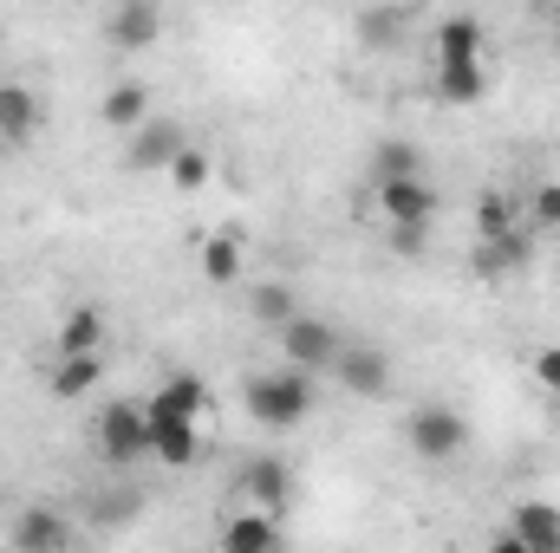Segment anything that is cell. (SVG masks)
I'll use <instances>...</instances> for the list:
<instances>
[{"instance_id":"e0dca14e","label":"cell","mask_w":560,"mask_h":553,"mask_svg":"<svg viewBox=\"0 0 560 553\" xmlns=\"http://www.w3.org/2000/svg\"><path fill=\"white\" fill-rule=\"evenodd\" d=\"M98 118H105V131H118V138H131L143 118H150V98H143L138 79H125V85H112L105 98H98Z\"/></svg>"},{"instance_id":"5b68a950","label":"cell","mask_w":560,"mask_h":553,"mask_svg":"<svg viewBox=\"0 0 560 553\" xmlns=\"http://www.w3.org/2000/svg\"><path fill=\"white\" fill-rule=\"evenodd\" d=\"M98 456L118 462V469H125V462H143V456H150V411H143V404H125V398L105 404V411H98Z\"/></svg>"},{"instance_id":"4fadbf2b","label":"cell","mask_w":560,"mask_h":553,"mask_svg":"<svg viewBox=\"0 0 560 553\" xmlns=\"http://www.w3.org/2000/svg\"><path fill=\"white\" fill-rule=\"evenodd\" d=\"M222 548L229 553H268V548H280V515H268V508H242V515H229L222 521Z\"/></svg>"},{"instance_id":"4316f807","label":"cell","mask_w":560,"mask_h":553,"mask_svg":"<svg viewBox=\"0 0 560 553\" xmlns=\"http://www.w3.org/2000/svg\"><path fill=\"white\" fill-rule=\"evenodd\" d=\"M528 215H535L541 228H560V183H541V189L528 196Z\"/></svg>"},{"instance_id":"d4e9b609","label":"cell","mask_w":560,"mask_h":553,"mask_svg":"<svg viewBox=\"0 0 560 553\" xmlns=\"http://www.w3.org/2000/svg\"><path fill=\"white\" fill-rule=\"evenodd\" d=\"M156 398H170V404H183V411L209 416V385H202L196 372H176V378H163V385H156Z\"/></svg>"},{"instance_id":"9a60e30c","label":"cell","mask_w":560,"mask_h":553,"mask_svg":"<svg viewBox=\"0 0 560 553\" xmlns=\"http://www.w3.org/2000/svg\"><path fill=\"white\" fill-rule=\"evenodd\" d=\"M13 548H20V553H59V548H72V521H59L52 508H26V515L13 521Z\"/></svg>"},{"instance_id":"9c48e42d","label":"cell","mask_w":560,"mask_h":553,"mask_svg":"<svg viewBox=\"0 0 560 553\" xmlns=\"http://www.w3.org/2000/svg\"><path fill=\"white\" fill-rule=\"evenodd\" d=\"M489 85H495V79H489V52H476V59H436V85H430V92H436L443 105H482Z\"/></svg>"},{"instance_id":"7402d4cb","label":"cell","mask_w":560,"mask_h":553,"mask_svg":"<svg viewBox=\"0 0 560 553\" xmlns=\"http://www.w3.org/2000/svg\"><path fill=\"white\" fill-rule=\"evenodd\" d=\"M372 176L385 183V176H423V156H418V143H405V138H385L378 150H372Z\"/></svg>"},{"instance_id":"52a82bcc","label":"cell","mask_w":560,"mask_h":553,"mask_svg":"<svg viewBox=\"0 0 560 553\" xmlns=\"http://www.w3.org/2000/svg\"><path fill=\"white\" fill-rule=\"evenodd\" d=\"M436 209H443V196H436L423 176H385V183H378V215H385V228H430Z\"/></svg>"},{"instance_id":"7c38bea8","label":"cell","mask_w":560,"mask_h":553,"mask_svg":"<svg viewBox=\"0 0 560 553\" xmlns=\"http://www.w3.org/2000/svg\"><path fill=\"white\" fill-rule=\"evenodd\" d=\"M509 534L522 553H560V508L555 502H515Z\"/></svg>"},{"instance_id":"7a4b0ae2","label":"cell","mask_w":560,"mask_h":553,"mask_svg":"<svg viewBox=\"0 0 560 553\" xmlns=\"http://www.w3.org/2000/svg\"><path fill=\"white\" fill-rule=\"evenodd\" d=\"M143 411H150V456L156 462H170V469L202 462V416L170 404V398H150Z\"/></svg>"},{"instance_id":"3957f363","label":"cell","mask_w":560,"mask_h":553,"mask_svg":"<svg viewBox=\"0 0 560 553\" xmlns=\"http://www.w3.org/2000/svg\"><path fill=\"white\" fill-rule=\"evenodd\" d=\"M405 443H411L418 462H456L469 449V423L450 404H418V411L405 416Z\"/></svg>"},{"instance_id":"f1b7e54d","label":"cell","mask_w":560,"mask_h":553,"mask_svg":"<svg viewBox=\"0 0 560 553\" xmlns=\"http://www.w3.org/2000/svg\"><path fill=\"white\" fill-rule=\"evenodd\" d=\"M392 248H398V255H418V248H423V228H392Z\"/></svg>"},{"instance_id":"ba28073f","label":"cell","mask_w":560,"mask_h":553,"mask_svg":"<svg viewBox=\"0 0 560 553\" xmlns=\"http://www.w3.org/2000/svg\"><path fill=\"white\" fill-rule=\"evenodd\" d=\"M189 143V131L176 125V118H143L138 131H131V150H125V163L138 169V176H156V169H170L176 163V150Z\"/></svg>"},{"instance_id":"ffe728a7","label":"cell","mask_w":560,"mask_h":553,"mask_svg":"<svg viewBox=\"0 0 560 553\" xmlns=\"http://www.w3.org/2000/svg\"><path fill=\"white\" fill-rule=\"evenodd\" d=\"M59 358H72V352H98L105 345V313L98 306H72L66 319H59Z\"/></svg>"},{"instance_id":"2e32d148","label":"cell","mask_w":560,"mask_h":553,"mask_svg":"<svg viewBox=\"0 0 560 553\" xmlns=\"http://www.w3.org/2000/svg\"><path fill=\"white\" fill-rule=\"evenodd\" d=\"M522 261H528V235H522V228H509V235H482V242H476V255H469V268H476V274H489V280L515 274Z\"/></svg>"},{"instance_id":"8992f818","label":"cell","mask_w":560,"mask_h":553,"mask_svg":"<svg viewBox=\"0 0 560 553\" xmlns=\"http://www.w3.org/2000/svg\"><path fill=\"white\" fill-rule=\"evenodd\" d=\"M332 385H339L346 398H365V404L385 398V391H392V358H385V345H352V339H346V345L332 352Z\"/></svg>"},{"instance_id":"ac0fdd59","label":"cell","mask_w":560,"mask_h":553,"mask_svg":"<svg viewBox=\"0 0 560 553\" xmlns=\"http://www.w3.org/2000/svg\"><path fill=\"white\" fill-rule=\"evenodd\" d=\"M105 385V358L98 352H72V358H59V372H52V398H92Z\"/></svg>"},{"instance_id":"44dd1931","label":"cell","mask_w":560,"mask_h":553,"mask_svg":"<svg viewBox=\"0 0 560 553\" xmlns=\"http://www.w3.org/2000/svg\"><path fill=\"white\" fill-rule=\"evenodd\" d=\"M476 52H482V20L469 13H450L430 39V59H476Z\"/></svg>"},{"instance_id":"30bf717a","label":"cell","mask_w":560,"mask_h":553,"mask_svg":"<svg viewBox=\"0 0 560 553\" xmlns=\"http://www.w3.org/2000/svg\"><path fill=\"white\" fill-rule=\"evenodd\" d=\"M156 33H163V7H156V0H118L112 20H105V39H112L118 52L156 46Z\"/></svg>"},{"instance_id":"cb8c5ba5","label":"cell","mask_w":560,"mask_h":553,"mask_svg":"<svg viewBox=\"0 0 560 553\" xmlns=\"http://www.w3.org/2000/svg\"><path fill=\"white\" fill-rule=\"evenodd\" d=\"M163 176H170L183 196H196V189H209V156H202L196 143H183V150H176V163H170Z\"/></svg>"},{"instance_id":"8fae6325","label":"cell","mask_w":560,"mask_h":553,"mask_svg":"<svg viewBox=\"0 0 560 553\" xmlns=\"http://www.w3.org/2000/svg\"><path fill=\"white\" fill-rule=\"evenodd\" d=\"M242 502H255V508H268V515H287V502H293V469H287L280 456H255V462L242 469Z\"/></svg>"},{"instance_id":"83f0119b","label":"cell","mask_w":560,"mask_h":553,"mask_svg":"<svg viewBox=\"0 0 560 553\" xmlns=\"http://www.w3.org/2000/svg\"><path fill=\"white\" fill-rule=\"evenodd\" d=\"M535 385H541L548 398H560V345H541V352H535Z\"/></svg>"},{"instance_id":"6da1fadb","label":"cell","mask_w":560,"mask_h":553,"mask_svg":"<svg viewBox=\"0 0 560 553\" xmlns=\"http://www.w3.org/2000/svg\"><path fill=\"white\" fill-rule=\"evenodd\" d=\"M242 411L255 416L261 430H300L313 416V372H300L287 358H280L275 372H255L242 385Z\"/></svg>"},{"instance_id":"603a6c76","label":"cell","mask_w":560,"mask_h":553,"mask_svg":"<svg viewBox=\"0 0 560 553\" xmlns=\"http://www.w3.org/2000/svg\"><path fill=\"white\" fill-rule=\"evenodd\" d=\"M248 306H255V319H261V326H287V319L300 313L293 286H280V280H261V286L248 293Z\"/></svg>"},{"instance_id":"277c9868","label":"cell","mask_w":560,"mask_h":553,"mask_svg":"<svg viewBox=\"0 0 560 553\" xmlns=\"http://www.w3.org/2000/svg\"><path fill=\"white\" fill-rule=\"evenodd\" d=\"M275 332H280V358H287V365H300V372H313V378H319V372H332V352L346 345V339H339V326H332V319H313V313H293V319L275 326Z\"/></svg>"},{"instance_id":"484cf974","label":"cell","mask_w":560,"mask_h":553,"mask_svg":"<svg viewBox=\"0 0 560 553\" xmlns=\"http://www.w3.org/2000/svg\"><path fill=\"white\" fill-rule=\"evenodd\" d=\"M476 228H482V235H509V228H515V209H509V196H495V189H489V196L476 202Z\"/></svg>"},{"instance_id":"5bb4252c","label":"cell","mask_w":560,"mask_h":553,"mask_svg":"<svg viewBox=\"0 0 560 553\" xmlns=\"http://www.w3.org/2000/svg\"><path fill=\"white\" fill-rule=\"evenodd\" d=\"M33 131H39V92L33 85H0V150H20Z\"/></svg>"},{"instance_id":"d6986e66","label":"cell","mask_w":560,"mask_h":553,"mask_svg":"<svg viewBox=\"0 0 560 553\" xmlns=\"http://www.w3.org/2000/svg\"><path fill=\"white\" fill-rule=\"evenodd\" d=\"M202 280L209 286H235L242 280V228H215L202 242Z\"/></svg>"}]
</instances>
